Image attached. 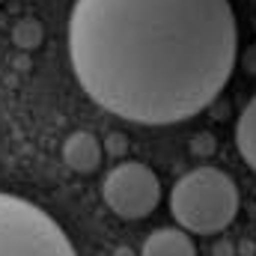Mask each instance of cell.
<instances>
[{"instance_id":"1","label":"cell","mask_w":256,"mask_h":256,"mask_svg":"<svg viewBox=\"0 0 256 256\" xmlns=\"http://www.w3.org/2000/svg\"><path fill=\"white\" fill-rule=\"evenodd\" d=\"M68 54L96 104L140 126H170L226 86L238 24L230 0H78Z\"/></svg>"},{"instance_id":"2","label":"cell","mask_w":256,"mask_h":256,"mask_svg":"<svg viewBox=\"0 0 256 256\" xmlns=\"http://www.w3.org/2000/svg\"><path fill=\"white\" fill-rule=\"evenodd\" d=\"M170 212L185 232H220L238 214V188L224 170L196 167L176 182L170 194Z\"/></svg>"},{"instance_id":"3","label":"cell","mask_w":256,"mask_h":256,"mask_svg":"<svg viewBox=\"0 0 256 256\" xmlns=\"http://www.w3.org/2000/svg\"><path fill=\"white\" fill-rule=\"evenodd\" d=\"M0 256H78L68 236L39 206L0 194Z\"/></svg>"},{"instance_id":"4","label":"cell","mask_w":256,"mask_h":256,"mask_svg":"<svg viewBox=\"0 0 256 256\" xmlns=\"http://www.w3.org/2000/svg\"><path fill=\"white\" fill-rule=\"evenodd\" d=\"M102 196L108 208L116 212L120 218L140 220L149 212H155V206L161 202V182L152 173V167L140 161H126V164H116L104 176Z\"/></svg>"},{"instance_id":"5","label":"cell","mask_w":256,"mask_h":256,"mask_svg":"<svg viewBox=\"0 0 256 256\" xmlns=\"http://www.w3.org/2000/svg\"><path fill=\"white\" fill-rule=\"evenodd\" d=\"M102 158H104V149H102L98 137L90 134V131H74L63 143V161L68 164V170H74L80 176L96 173Z\"/></svg>"},{"instance_id":"6","label":"cell","mask_w":256,"mask_h":256,"mask_svg":"<svg viewBox=\"0 0 256 256\" xmlns=\"http://www.w3.org/2000/svg\"><path fill=\"white\" fill-rule=\"evenodd\" d=\"M140 256H196V244L185 230L164 226V230H155L143 242Z\"/></svg>"},{"instance_id":"7","label":"cell","mask_w":256,"mask_h":256,"mask_svg":"<svg viewBox=\"0 0 256 256\" xmlns=\"http://www.w3.org/2000/svg\"><path fill=\"white\" fill-rule=\"evenodd\" d=\"M236 143H238L242 158L250 164V170H256V96L248 102V108H244L242 116H238V126H236Z\"/></svg>"},{"instance_id":"8","label":"cell","mask_w":256,"mask_h":256,"mask_svg":"<svg viewBox=\"0 0 256 256\" xmlns=\"http://www.w3.org/2000/svg\"><path fill=\"white\" fill-rule=\"evenodd\" d=\"M12 39H15V45H21V48H36V45L42 42V27H39L36 21L24 18V21H18V24H15Z\"/></svg>"}]
</instances>
